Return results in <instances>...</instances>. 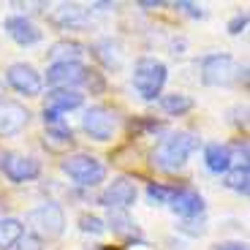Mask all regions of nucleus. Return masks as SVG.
Listing matches in <instances>:
<instances>
[{
  "label": "nucleus",
  "instance_id": "1",
  "mask_svg": "<svg viewBox=\"0 0 250 250\" xmlns=\"http://www.w3.org/2000/svg\"><path fill=\"white\" fill-rule=\"evenodd\" d=\"M196 150H199V136L190 131H177L158 142L155 152H152V163H155V169L166 171V174H174V171H180L185 166L188 158L193 155Z\"/></svg>",
  "mask_w": 250,
  "mask_h": 250
},
{
  "label": "nucleus",
  "instance_id": "2",
  "mask_svg": "<svg viewBox=\"0 0 250 250\" xmlns=\"http://www.w3.org/2000/svg\"><path fill=\"white\" fill-rule=\"evenodd\" d=\"M169 79V71L158 57H139L136 65H133V76H131V84L144 101H155L163 95V84Z\"/></svg>",
  "mask_w": 250,
  "mask_h": 250
},
{
  "label": "nucleus",
  "instance_id": "3",
  "mask_svg": "<svg viewBox=\"0 0 250 250\" xmlns=\"http://www.w3.org/2000/svg\"><path fill=\"white\" fill-rule=\"evenodd\" d=\"M245 76V68L231 55L215 52L201 60V84L207 87H231Z\"/></svg>",
  "mask_w": 250,
  "mask_h": 250
},
{
  "label": "nucleus",
  "instance_id": "4",
  "mask_svg": "<svg viewBox=\"0 0 250 250\" xmlns=\"http://www.w3.org/2000/svg\"><path fill=\"white\" fill-rule=\"evenodd\" d=\"M27 226L33 229V237H38L41 242L44 239H57L65 231V212H62L60 204L46 201V204L27 212Z\"/></svg>",
  "mask_w": 250,
  "mask_h": 250
},
{
  "label": "nucleus",
  "instance_id": "5",
  "mask_svg": "<svg viewBox=\"0 0 250 250\" xmlns=\"http://www.w3.org/2000/svg\"><path fill=\"white\" fill-rule=\"evenodd\" d=\"M60 169L76 182V185L93 188L98 182L106 180V166L93 155H84V152H76V155H68L65 161L60 163Z\"/></svg>",
  "mask_w": 250,
  "mask_h": 250
},
{
  "label": "nucleus",
  "instance_id": "6",
  "mask_svg": "<svg viewBox=\"0 0 250 250\" xmlns=\"http://www.w3.org/2000/svg\"><path fill=\"white\" fill-rule=\"evenodd\" d=\"M82 131L87 133L90 139H95V142H109V139L117 133V114L109 106L95 104V106H90L87 112H84V117H82Z\"/></svg>",
  "mask_w": 250,
  "mask_h": 250
},
{
  "label": "nucleus",
  "instance_id": "7",
  "mask_svg": "<svg viewBox=\"0 0 250 250\" xmlns=\"http://www.w3.org/2000/svg\"><path fill=\"white\" fill-rule=\"evenodd\" d=\"M90 76V68L84 62H52L49 68H46V84L52 90H74L76 84H84Z\"/></svg>",
  "mask_w": 250,
  "mask_h": 250
},
{
  "label": "nucleus",
  "instance_id": "8",
  "mask_svg": "<svg viewBox=\"0 0 250 250\" xmlns=\"http://www.w3.org/2000/svg\"><path fill=\"white\" fill-rule=\"evenodd\" d=\"M6 84L25 98H36L44 90V76L38 74L30 62H14L6 71Z\"/></svg>",
  "mask_w": 250,
  "mask_h": 250
},
{
  "label": "nucleus",
  "instance_id": "9",
  "mask_svg": "<svg viewBox=\"0 0 250 250\" xmlns=\"http://www.w3.org/2000/svg\"><path fill=\"white\" fill-rule=\"evenodd\" d=\"M136 193H139L136 182H133L131 177H117V180H112L104 188L101 204L106 207V209H120V212H125V209L136 201Z\"/></svg>",
  "mask_w": 250,
  "mask_h": 250
},
{
  "label": "nucleus",
  "instance_id": "10",
  "mask_svg": "<svg viewBox=\"0 0 250 250\" xmlns=\"http://www.w3.org/2000/svg\"><path fill=\"white\" fill-rule=\"evenodd\" d=\"M0 169H3V174L11 182H30V180L41 177V163L30 155H17V152L3 158L0 161Z\"/></svg>",
  "mask_w": 250,
  "mask_h": 250
},
{
  "label": "nucleus",
  "instance_id": "11",
  "mask_svg": "<svg viewBox=\"0 0 250 250\" xmlns=\"http://www.w3.org/2000/svg\"><path fill=\"white\" fill-rule=\"evenodd\" d=\"M169 207H171V212L180 215L182 220L201 218L204 215V199H201V193L193 190V188H171Z\"/></svg>",
  "mask_w": 250,
  "mask_h": 250
},
{
  "label": "nucleus",
  "instance_id": "12",
  "mask_svg": "<svg viewBox=\"0 0 250 250\" xmlns=\"http://www.w3.org/2000/svg\"><path fill=\"white\" fill-rule=\"evenodd\" d=\"M27 123H30V112H27L25 104H17V101H0V139L19 133Z\"/></svg>",
  "mask_w": 250,
  "mask_h": 250
},
{
  "label": "nucleus",
  "instance_id": "13",
  "mask_svg": "<svg viewBox=\"0 0 250 250\" xmlns=\"http://www.w3.org/2000/svg\"><path fill=\"white\" fill-rule=\"evenodd\" d=\"M3 27H6L8 38H11L14 44H19V46H33V44L41 41V30H38L27 17H22V14H11V17H6Z\"/></svg>",
  "mask_w": 250,
  "mask_h": 250
},
{
  "label": "nucleus",
  "instance_id": "14",
  "mask_svg": "<svg viewBox=\"0 0 250 250\" xmlns=\"http://www.w3.org/2000/svg\"><path fill=\"white\" fill-rule=\"evenodd\" d=\"M52 22L62 30H82L87 25V8L79 3H60L52 11Z\"/></svg>",
  "mask_w": 250,
  "mask_h": 250
},
{
  "label": "nucleus",
  "instance_id": "15",
  "mask_svg": "<svg viewBox=\"0 0 250 250\" xmlns=\"http://www.w3.org/2000/svg\"><path fill=\"white\" fill-rule=\"evenodd\" d=\"M204 166L212 171V174H226V171L234 166V150L229 144L209 142L204 147Z\"/></svg>",
  "mask_w": 250,
  "mask_h": 250
},
{
  "label": "nucleus",
  "instance_id": "16",
  "mask_svg": "<svg viewBox=\"0 0 250 250\" xmlns=\"http://www.w3.org/2000/svg\"><path fill=\"white\" fill-rule=\"evenodd\" d=\"M82 104H84V95L79 90H49L44 109H52V112L62 114V112H71V109H79Z\"/></svg>",
  "mask_w": 250,
  "mask_h": 250
},
{
  "label": "nucleus",
  "instance_id": "17",
  "mask_svg": "<svg viewBox=\"0 0 250 250\" xmlns=\"http://www.w3.org/2000/svg\"><path fill=\"white\" fill-rule=\"evenodd\" d=\"M93 55L101 60V65L109 71H117L123 65V52H120V44L112 41V38H101L93 44Z\"/></svg>",
  "mask_w": 250,
  "mask_h": 250
},
{
  "label": "nucleus",
  "instance_id": "18",
  "mask_svg": "<svg viewBox=\"0 0 250 250\" xmlns=\"http://www.w3.org/2000/svg\"><path fill=\"white\" fill-rule=\"evenodd\" d=\"M25 234V223L19 218H0V250H14Z\"/></svg>",
  "mask_w": 250,
  "mask_h": 250
},
{
  "label": "nucleus",
  "instance_id": "19",
  "mask_svg": "<svg viewBox=\"0 0 250 250\" xmlns=\"http://www.w3.org/2000/svg\"><path fill=\"white\" fill-rule=\"evenodd\" d=\"M44 147L52 152H65L74 147V133H71L68 125H52L44 133Z\"/></svg>",
  "mask_w": 250,
  "mask_h": 250
},
{
  "label": "nucleus",
  "instance_id": "20",
  "mask_svg": "<svg viewBox=\"0 0 250 250\" xmlns=\"http://www.w3.org/2000/svg\"><path fill=\"white\" fill-rule=\"evenodd\" d=\"M158 104H161V109L166 114H171V117H182V114H188L190 109L196 106L193 98L185 95V93H166V95L158 98Z\"/></svg>",
  "mask_w": 250,
  "mask_h": 250
},
{
  "label": "nucleus",
  "instance_id": "21",
  "mask_svg": "<svg viewBox=\"0 0 250 250\" xmlns=\"http://www.w3.org/2000/svg\"><path fill=\"white\" fill-rule=\"evenodd\" d=\"M82 55H84V46L76 44V41H57V44H52V49H49L52 62H68V60L79 62Z\"/></svg>",
  "mask_w": 250,
  "mask_h": 250
},
{
  "label": "nucleus",
  "instance_id": "22",
  "mask_svg": "<svg viewBox=\"0 0 250 250\" xmlns=\"http://www.w3.org/2000/svg\"><path fill=\"white\" fill-rule=\"evenodd\" d=\"M223 177H226V188H231V190H237V193L248 196V190H250V185H248V182H250L248 166H237V163H234Z\"/></svg>",
  "mask_w": 250,
  "mask_h": 250
},
{
  "label": "nucleus",
  "instance_id": "23",
  "mask_svg": "<svg viewBox=\"0 0 250 250\" xmlns=\"http://www.w3.org/2000/svg\"><path fill=\"white\" fill-rule=\"evenodd\" d=\"M109 226L114 234H136V223L128 218V212H120V209H109Z\"/></svg>",
  "mask_w": 250,
  "mask_h": 250
},
{
  "label": "nucleus",
  "instance_id": "24",
  "mask_svg": "<svg viewBox=\"0 0 250 250\" xmlns=\"http://www.w3.org/2000/svg\"><path fill=\"white\" fill-rule=\"evenodd\" d=\"M79 229L82 234H93V237H101V234L106 231V223L98 218V215H79Z\"/></svg>",
  "mask_w": 250,
  "mask_h": 250
},
{
  "label": "nucleus",
  "instance_id": "25",
  "mask_svg": "<svg viewBox=\"0 0 250 250\" xmlns=\"http://www.w3.org/2000/svg\"><path fill=\"white\" fill-rule=\"evenodd\" d=\"M147 199H150V204H169L171 188L161 185V182H150L147 185Z\"/></svg>",
  "mask_w": 250,
  "mask_h": 250
},
{
  "label": "nucleus",
  "instance_id": "26",
  "mask_svg": "<svg viewBox=\"0 0 250 250\" xmlns=\"http://www.w3.org/2000/svg\"><path fill=\"white\" fill-rule=\"evenodd\" d=\"M177 229H180L182 234H188V237H201V234L207 231V226L201 218H188V220H182Z\"/></svg>",
  "mask_w": 250,
  "mask_h": 250
},
{
  "label": "nucleus",
  "instance_id": "27",
  "mask_svg": "<svg viewBox=\"0 0 250 250\" xmlns=\"http://www.w3.org/2000/svg\"><path fill=\"white\" fill-rule=\"evenodd\" d=\"M14 250H44V242H41L38 237H33V234H25Z\"/></svg>",
  "mask_w": 250,
  "mask_h": 250
},
{
  "label": "nucleus",
  "instance_id": "28",
  "mask_svg": "<svg viewBox=\"0 0 250 250\" xmlns=\"http://www.w3.org/2000/svg\"><path fill=\"white\" fill-rule=\"evenodd\" d=\"M245 27H248V14H237V17L229 22V33H231V36H239Z\"/></svg>",
  "mask_w": 250,
  "mask_h": 250
},
{
  "label": "nucleus",
  "instance_id": "29",
  "mask_svg": "<svg viewBox=\"0 0 250 250\" xmlns=\"http://www.w3.org/2000/svg\"><path fill=\"white\" fill-rule=\"evenodd\" d=\"M177 8H182V11L190 14V17H204L201 6H196V3H185V0H180V3H177Z\"/></svg>",
  "mask_w": 250,
  "mask_h": 250
},
{
  "label": "nucleus",
  "instance_id": "30",
  "mask_svg": "<svg viewBox=\"0 0 250 250\" xmlns=\"http://www.w3.org/2000/svg\"><path fill=\"white\" fill-rule=\"evenodd\" d=\"M212 250H248L245 242H218Z\"/></svg>",
  "mask_w": 250,
  "mask_h": 250
},
{
  "label": "nucleus",
  "instance_id": "31",
  "mask_svg": "<svg viewBox=\"0 0 250 250\" xmlns=\"http://www.w3.org/2000/svg\"><path fill=\"white\" fill-rule=\"evenodd\" d=\"M139 6H142V8H161L163 3H147V0H142V3H139Z\"/></svg>",
  "mask_w": 250,
  "mask_h": 250
},
{
  "label": "nucleus",
  "instance_id": "32",
  "mask_svg": "<svg viewBox=\"0 0 250 250\" xmlns=\"http://www.w3.org/2000/svg\"><path fill=\"white\" fill-rule=\"evenodd\" d=\"M0 101H3V79H0Z\"/></svg>",
  "mask_w": 250,
  "mask_h": 250
}]
</instances>
